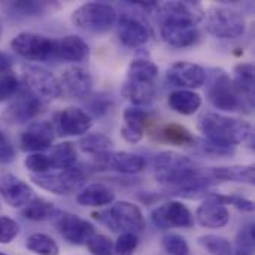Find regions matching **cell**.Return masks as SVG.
<instances>
[{
	"mask_svg": "<svg viewBox=\"0 0 255 255\" xmlns=\"http://www.w3.org/2000/svg\"><path fill=\"white\" fill-rule=\"evenodd\" d=\"M152 169L160 185L170 191V194L188 200L205 199L215 182L190 157L175 151L158 152L152 160Z\"/></svg>",
	"mask_w": 255,
	"mask_h": 255,
	"instance_id": "6da1fadb",
	"label": "cell"
},
{
	"mask_svg": "<svg viewBox=\"0 0 255 255\" xmlns=\"http://www.w3.org/2000/svg\"><path fill=\"white\" fill-rule=\"evenodd\" d=\"M197 127L205 139L229 146H238L253 136V126L248 121L218 112L203 114Z\"/></svg>",
	"mask_w": 255,
	"mask_h": 255,
	"instance_id": "7a4b0ae2",
	"label": "cell"
},
{
	"mask_svg": "<svg viewBox=\"0 0 255 255\" xmlns=\"http://www.w3.org/2000/svg\"><path fill=\"white\" fill-rule=\"evenodd\" d=\"M208 100L214 108L223 112H251V106L238 91L230 75L223 69H212L206 90Z\"/></svg>",
	"mask_w": 255,
	"mask_h": 255,
	"instance_id": "3957f363",
	"label": "cell"
},
{
	"mask_svg": "<svg viewBox=\"0 0 255 255\" xmlns=\"http://www.w3.org/2000/svg\"><path fill=\"white\" fill-rule=\"evenodd\" d=\"M91 217L109 227V230L112 232L137 235L145 229V218L140 208L127 200L117 202L109 209L93 212Z\"/></svg>",
	"mask_w": 255,
	"mask_h": 255,
	"instance_id": "277c9868",
	"label": "cell"
},
{
	"mask_svg": "<svg viewBox=\"0 0 255 255\" xmlns=\"http://www.w3.org/2000/svg\"><path fill=\"white\" fill-rule=\"evenodd\" d=\"M75 27L90 33H106L118 19V12L109 3L90 1L78 6L70 16Z\"/></svg>",
	"mask_w": 255,
	"mask_h": 255,
	"instance_id": "5b68a950",
	"label": "cell"
},
{
	"mask_svg": "<svg viewBox=\"0 0 255 255\" xmlns=\"http://www.w3.org/2000/svg\"><path fill=\"white\" fill-rule=\"evenodd\" d=\"M205 28L217 39H236L245 34L247 21L235 9L226 6H212L205 12Z\"/></svg>",
	"mask_w": 255,
	"mask_h": 255,
	"instance_id": "8992f818",
	"label": "cell"
},
{
	"mask_svg": "<svg viewBox=\"0 0 255 255\" xmlns=\"http://www.w3.org/2000/svg\"><path fill=\"white\" fill-rule=\"evenodd\" d=\"M31 182L39 188L57 196H67L81 190L87 182V173L82 167L73 166L70 169L49 172L45 175H31Z\"/></svg>",
	"mask_w": 255,
	"mask_h": 255,
	"instance_id": "52a82bcc",
	"label": "cell"
},
{
	"mask_svg": "<svg viewBox=\"0 0 255 255\" xmlns=\"http://www.w3.org/2000/svg\"><path fill=\"white\" fill-rule=\"evenodd\" d=\"M10 48L15 54L28 61L55 60V39H49L43 34L22 31L10 40Z\"/></svg>",
	"mask_w": 255,
	"mask_h": 255,
	"instance_id": "ba28073f",
	"label": "cell"
},
{
	"mask_svg": "<svg viewBox=\"0 0 255 255\" xmlns=\"http://www.w3.org/2000/svg\"><path fill=\"white\" fill-rule=\"evenodd\" d=\"M22 81L25 88L43 102L55 100L63 96L60 79L43 67L39 66L24 67Z\"/></svg>",
	"mask_w": 255,
	"mask_h": 255,
	"instance_id": "9c48e42d",
	"label": "cell"
},
{
	"mask_svg": "<svg viewBox=\"0 0 255 255\" xmlns=\"http://www.w3.org/2000/svg\"><path fill=\"white\" fill-rule=\"evenodd\" d=\"M51 221L58 235L70 245H85L87 241L96 235L94 226L78 215L64 211H55Z\"/></svg>",
	"mask_w": 255,
	"mask_h": 255,
	"instance_id": "30bf717a",
	"label": "cell"
},
{
	"mask_svg": "<svg viewBox=\"0 0 255 255\" xmlns=\"http://www.w3.org/2000/svg\"><path fill=\"white\" fill-rule=\"evenodd\" d=\"M46 109V102L31 94L28 90L18 91L13 102L3 112V120L9 124H24L36 120Z\"/></svg>",
	"mask_w": 255,
	"mask_h": 255,
	"instance_id": "8fae6325",
	"label": "cell"
},
{
	"mask_svg": "<svg viewBox=\"0 0 255 255\" xmlns=\"http://www.w3.org/2000/svg\"><path fill=\"white\" fill-rule=\"evenodd\" d=\"M151 220L160 230H169L173 227L191 229L194 226V215L182 202L178 200H170L155 208L151 214Z\"/></svg>",
	"mask_w": 255,
	"mask_h": 255,
	"instance_id": "7c38bea8",
	"label": "cell"
},
{
	"mask_svg": "<svg viewBox=\"0 0 255 255\" xmlns=\"http://www.w3.org/2000/svg\"><path fill=\"white\" fill-rule=\"evenodd\" d=\"M158 21L197 27L205 18V9L199 1H166L158 4Z\"/></svg>",
	"mask_w": 255,
	"mask_h": 255,
	"instance_id": "4fadbf2b",
	"label": "cell"
},
{
	"mask_svg": "<svg viewBox=\"0 0 255 255\" xmlns=\"http://www.w3.org/2000/svg\"><path fill=\"white\" fill-rule=\"evenodd\" d=\"M117 34L127 48H139L149 42L151 31L142 18L131 12H124L117 19Z\"/></svg>",
	"mask_w": 255,
	"mask_h": 255,
	"instance_id": "5bb4252c",
	"label": "cell"
},
{
	"mask_svg": "<svg viewBox=\"0 0 255 255\" xmlns=\"http://www.w3.org/2000/svg\"><path fill=\"white\" fill-rule=\"evenodd\" d=\"M94 164L100 169L115 170L124 175H134L145 169L146 161L142 155L127 151H108L94 155Z\"/></svg>",
	"mask_w": 255,
	"mask_h": 255,
	"instance_id": "9a60e30c",
	"label": "cell"
},
{
	"mask_svg": "<svg viewBox=\"0 0 255 255\" xmlns=\"http://www.w3.org/2000/svg\"><path fill=\"white\" fill-rule=\"evenodd\" d=\"M93 124V117L87 111L69 106L57 114L55 124L52 126L58 136H84L91 130Z\"/></svg>",
	"mask_w": 255,
	"mask_h": 255,
	"instance_id": "2e32d148",
	"label": "cell"
},
{
	"mask_svg": "<svg viewBox=\"0 0 255 255\" xmlns=\"http://www.w3.org/2000/svg\"><path fill=\"white\" fill-rule=\"evenodd\" d=\"M55 139V130L49 121H33L19 136V148L24 152H43L49 149Z\"/></svg>",
	"mask_w": 255,
	"mask_h": 255,
	"instance_id": "e0dca14e",
	"label": "cell"
},
{
	"mask_svg": "<svg viewBox=\"0 0 255 255\" xmlns=\"http://www.w3.org/2000/svg\"><path fill=\"white\" fill-rule=\"evenodd\" d=\"M166 79L173 87L181 90H196L205 85L206 82V70L190 61H176L173 63L166 73Z\"/></svg>",
	"mask_w": 255,
	"mask_h": 255,
	"instance_id": "ac0fdd59",
	"label": "cell"
},
{
	"mask_svg": "<svg viewBox=\"0 0 255 255\" xmlns=\"http://www.w3.org/2000/svg\"><path fill=\"white\" fill-rule=\"evenodd\" d=\"M60 84H61L63 94L66 93L69 97L79 99V100L88 97L94 85L91 73L87 69L78 66L66 69L60 78Z\"/></svg>",
	"mask_w": 255,
	"mask_h": 255,
	"instance_id": "d6986e66",
	"label": "cell"
},
{
	"mask_svg": "<svg viewBox=\"0 0 255 255\" xmlns=\"http://www.w3.org/2000/svg\"><path fill=\"white\" fill-rule=\"evenodd\" d=\"M0 196L10 208H24L33 197V188L12 173L0 176Z\"/></svg>",
	"mask_w": 255,
	"mask_h": 255,
	"instance_id": "ffe728a7",
	"label": "cell"
},
{
	"mask_svg": "<svg viewBox=\"0 0 255 255\" xmlns=\"http://www.w3.org/2000/svg\"><path fill=\"white\" fill-rule=\"evenodd\" d=\"M160 36L167 45L173 48H188L199 42L200 31L193 25L160 21Z\"/></svg>",
	"mask_w": 255,
	"mask_h": 255,
	"instance_id": "44dd1931",
	"label": "cell"
},
{
	"mask_svg": "<svg viewBox=\"0 0 255 255\" xmlns=\"http://www.w3.org/2000/svg\"><path fill=\"white\" fill-rule=\"evenodd\" d=\"M90 58L88 43L76 34H67L55 39V60L67 63H84Z\"/></svg>",
	"mask_w": 255,
	"mask_h": 255,
	"instance_id": "7402d4cb",
	"label": "cell"
},
{
	"mask_svg": "<svg viewBox=\"0 0 255 255\" xmlns=\"http://www.w3.org/2000/svg\"><path fill=\"white\" fill-rule=\"evenodd\" d=\"M121 94L136 108L148 106L157 96V82L126 78L121 85Z\"/></svg>",
	"mask_w": 255,
	"mask_h": 255,
	"instance_id": "603a6c76",
	"label": "cell"
},
{
	"mask_svg": "<svg viewBox=\"0 0 255 255\" xmlns=\"http://www.w3.org/2000/svg\"><path fill=\"white\" fill-rule=\"evenodd\" d=\"M196 221L203 229H223L230 221V212L227 206L212 199H205L196 211Z\"/></svg>",
	"mask_w": 255,
	"mask_h": 255,
	"instance_id": "cb8c5ba5",
	"label": "cell"
},
{
	"mask_svg": "<svg viewBox=\"0 0 255 255\" xmlns=\"http://www.w3.org/2000/svg\"><path fill=\"white\" fill-rule=\"evenodd\" d=\"M214 181H229L247 185H254L255 169L253 164L248 166H220L211 167L206 172Z\"/></svg>",
	"mask_w": 255,
	"mask_h": 255,
	"instance_id": "d4e9b609",
	"label": "cell"
},
{
	"mask_svg": "<svg viewBox=\"0 0 255 255\" xmlns=\"http://www.w3.org/2000/svg\"><path fill=\"white\" fill-rule=\"evenodd\" d=\"M115 194L105 184H91L81 190L76 196V203L87 208H103L114 203Z\"/></svg>",
	"mask_w": 255,
	"mask_h": 255,
	"instance_id": "484cf974",
	"label": "cell"
},
{
	"mask_svg": "<svg viewBox=\"0 0 255 255\" xmlns=\"http://www.w3.org/2000/svg\"><path fill=\"white\" fill-rule=\"evenodd\" d=\"M60 4L55 1H9L4 4V9L10 16L15 18H31V16H40L45 13H49L55 9H58Z\"/></svg>",
	"mask_w": 255,
	"mask_h": 255,
	"instance_id": "4316f807",
	"label": "cell"
},
{
	"mask_svg": "<svg viewBox=\"0 0 255 255\" xmlns=\"http://www.w3.org/2000/svg\"><path fill=\"white\" fill-rule=\"evenodd\" d=\"M167 103L176 114L193 115L202 106V96L191 90H175L169 94Z\"/></svg>",
	"mask_w": 255,
	"mask_h": 255,
	"instance_id": "83f0119b",
	"label": "cell"
},
{
	"mask_svg": "<svg viewBox=\"0 0 255 255\" xmlns=\"http://www.w3.org/2000/svg\"><path fill=\"white\" fill-rule=\"evenodd\" d=\"M233 84L247 103L254 106V64L253 63H239L233 69Z\"/></svg>",
	"mask_w": 255,
	"mask_h": 255,
	"instance_id": "f1b7e54d",
	"label": "cell"
},
{
	"mask_svg": "<svg viewBox=\"0 0 255 255\" xmlns=\"http://www.w3.org/2000/svg\"><path fill=\"white\" fill-rule=\"evenodd\" d=\"M155 137L161 142H166L175 146H191L197 142L194 134L187 127L176 124V123H170V124H164L158 127Z\"/></svg>",
	"mask_w": 255,
	"mask_h": 255,
	"instance_id": "f546056e",
	"label": "cell"
},
{
	"mask_svg": "<svg viewBox=\"0 0 255 255\" xmlns=\"http://www.w3.org/2000/svg\"><path fill=\"white\" fill-rule=\"evenodd\" d=\"M51 160L52 170H64L76 166L78 160V151L75 143L72 142H61L51 148V152L48 154Z\"/></svg>",
	"mask_w": 255,
	"mask_h": 255,
	"instance_id": "4dcf8cb0",
	"label": "cell"
},
{
	"mask_svg": "<svg viewBox=\"0 0 255 255\" xmlns=\"http://www.w3.org/2000/svg\"><path fill=\"white\" fill-rule=\"evenodd\" d=\"M55 206L54 203H51L46 199L42 197H33L22 209H21V215L28 220V221H48L54 217L55 214Z\"/></svg>",
	"mask_w": 255,
	"mask_h": 255,
	"instance_id": "1f68e13d",
	"label": "cell"
},
{
	"mask_svg": "<svg viewBox=\"0 0 255 255\" xmlns=\"http://www.w3.org/2000/svg\"><path fill=\"white\" fill-rule=\"evenodd\" d=\"M112 139L103 133H90L84 134L81 140L78 142V146L82 152L91 154V155H99L103 152H108L112 149Z\"/></svg>",
	"mask_w": 255,
	"mask_h": 255,
	"instance_id": "d6a6232c",
	"label": "cell"
},
{
	"mask_svg": "<svg viewBox=\"0 0 255 255\" xmlns=\"http://www.w3.org/2000/svg\"><path fill=\"white\" fill-rule=\"evenodd\" d=\"M127 78L133 79H143L157 82L158 78V67L154 61L148 58H134L127 69Z\"/></svg>",
	"mask_w": 255,
	"mask_h": 255,
	"instance_id": "836d02e7",
	"label": "cell"
},
{
	"mask_svg": "<svg viewBox=\"0 0 255 255\" xmlns=\"http://www.w3.org/2000/svg\"><path fill=\"white\" fill-rule=\"evenodd\" d=\"M25 247L36 255H58L60 248L57 242L45 233H33L27 238Z\"/></svg>",
	"mask_w": 255,
	"mask_h": 255,
	"instance_id": "e575fe53",
	"label": "cell"
},
{
	"mask_svg": "<svg viewBox=\"0 0 255 255\" xmlns=\"http://www.w3.org/2000/svg\"><path fill=\"white\" fill-rule=\"evenodd\" d=\"M197 244L211 255H233V247L229 239L217 235H205L197 239Z\"/></svg>",
	"mask_w": 255,
	"mask_h": 255,
	"instance_id": "d590c367",
	"label": "cell"
},
{
	"mask_svg": "<svg viewBox=\"0 0 255 255\" xmlns=\"http://www.w3.org/2000/svg\"><path fill=\"white\" fill-rule=\"evenodd\" d=\"M255 248V227L254 224H248L239 230L235 242L233 255H254Z\"/></svg>",
	"mask_w": 255,
	"mask_h": 255,
	"instance_id": "8d00e7d4",
	"label": "cell"
},
{
	"mask_svg": "<svg viewBox=\"0 0 255 255\" xmlns=\"http://www.w3.org/2000/svg\"><path fill=\"white\" fill-rule=\"evenodd\" d=\"M205 199H212L223 206H227V205L235 206L241 212H248V214L254 212V202L250 199H245L242 196H236V194L227 196V194H220V193H209Z\"/></svg>",
	"mask_w": 255,
	"mask_h": 255,
	"instance_id": "74e56055",
	"label": "cell"
},
{
	"mask_svg": "<svg viewBox=\"0 0 255 255\" xmlns=\"http://www.w3.org/2000/svg\"><path fill=\"white\" fill-rule=\"evenodd\" d=\"M151 120V115L148 111L142 109V108H136V106H131V108H127L126 112H124V121L127 127L136 130V131H140L143 133L148 123Z\"/></svg>",
	"mask_w": 255,
	"mask_h": 255,
	"instance_id": "f35d334b",
	"label": "cell"
},
{
	"mask_svg": "<svg viewBox=\"0 0 255 255\" xmlns=\"http://www.w3.org/2000/svg\"><path fill=\"white\" fill-rule=\"evenodd\" d=\"M87 109H88V114H93L96 117H105L108 112L112 111V106H114V102L112 99L105 94V93H100V94H94V96H88L87 97Z\"/></svg>",
	"mask_w": 255,
	"mask_h": 255,
	"instance_id": "ab89813d",
	"label": "cell"
},
{
	"mask_svg": "<svg viewBox=\"0 0 255 255\" xmlns=\"http://www.w3.org/2000/svg\"><path fill=\"white\" fill-rule=\"evenodd\" d=\"M24 166L27 167V170L31 172V175H45L52 172V166H51V160L46 154L43 152H36V154H30L25 160H24Z\"/></svg>",
	"mask_w": 255,
	"mask_h": 255,
	"instance_id": "60d3db41",
	"label": "cell"
},
{
	"mask_svg": "<svg viewBox=\"0 0 255 255\" xmlns=\"http://www.w3.org/2000/svg\"><path fill=\"white\" fill-rule=\"evenodd\" d=\"M85 247L93 255H114V242L105 235H93Z\"/></svg>",
	"mask_w": 255,
	"mask_h": 255,
	"instance_id": "b9f144b4",
	"label": "cell"
},
{
	"mask_svg": "<svg viewBox=\"0 0 255 255\" xmlns=\"http://www.w3.org/2000/svg\"><path fill=\"white\" fill-rule=\"evenodd\" d=\"M161 245L164 248V251L170 255H190V247L187 244V241L179 236V235H166L161 239Z\"/></svg>",
	"mask_w": 255,
	"mask_h": 255,
	"instance_id": "7bdbcfd3",
	"label": "cell"
},
{
	"mask_svg": "<svg viewBox=\"0 0 255 255\" xmlns=\"http://www.w3.org/2000/svg\"><path fill=\"white\" fill-rule=\"evenodd\" d=\"M19 91V79L13 72L0 75V103L15 97Z\"/></svg>",
	"mask_w": 255,
	"mask_h": 255,
	"instance_id": "ee69618b",
	"label": "cell"
},
{
	"mask_svg": "<svg viewBox=\"0 0 255 255\" xmlns=\"http://www.w3.org/2000/svg\"><path fill=\"white\" fill-rule=\"evenodd\" d=\"M139 245V238L134 233H121L114 244V255H134Z\"/></svg>",
	"mask_w": 255,
	"mask_h": 255,
	"instance_id": "f6af8a7d",
	"label": "cell"
},
{
	"mask_svg": "<svg viewBox=\"0 0 255 255\" xmlns=\"http://www.w3.org/2000/svg\"><path fill=\"white\" fill-rule=\"evenodd\" d=\"M19 233V226L9 217H0V244H10Z\"/></svg>",
	"mask_w": 255,
	"mask_h": 255,
	"instance_id": "bcb514c9",
	"label": "cell"
},
{
	"mask_svg": "<svg viewBox=\"0 0 255 255\" xmlns=\"http://www.w3.org/2000/svg\"><path fill=\"white\" fill-rule=\"evenodd\" d=\"M200 146H202L203 152H206L209 155H215V157H232L236 152V146L223 145V143L212 142L208 139H203L200 142Z\"/></svg>",
	"mask_w": 255,
	"mask_h": 255,
	"instance_id": "7dc6e473",
	"label": "cell"
},
{
	"mask_svg": "<svg viewBox=\"0 0 255 255\" xmlns=\"http://www.w3.org/2000/svg\"><path fill=\"white\" fill-rule=\"evenodd\" d=\"M15 160V148L7 134L0 128V164H10Z\"/></svg>",
	"mask_w": 255,
	"mask_h": 255,
	"instance_id": "c3c4849f",
	"label": "cell"
},
{
	"mask_svg": "<svg viewBox=\"0 0 255 255\" xmlns=\"http://www.w3.org/2000/svg\"><path fill=\"white\" fill-rule=\"evenodd\" d=\"M121 136H123V139H124L126 142H128V143H139V142L142 140V137H143V133L136 131V130L130 128V127H127V126H123V127H121Z\"/></svg>",
	"mask_w": 255,
	"mask_h": 255,
	"instance_id": "681fc988",
	"label": "cell"
},
{
	"mask_svg": "<svg viewBox=\"0 0 255 255\" xmlns=\"http://www.w3.org/2000/svg\"><path fill=\"white\" fill-rule=\"evenodd\" d=\"M12 67H13V58L7 52L0 51V75L12 72Z\"/></svg>",
	"mask_w": 255,
	"mask_h": 255,
	"instance_id": "f907efd6",
	"label": "cell"
},
{
	"mask_svg": "<svg viewBox=\"0 0 255 255\" xmlns=\"http://www.w3.org/2000/svg\"><path fill=\"white\" fill-rule=\"evenodd\" d=\"M1 33H3V22H1V18H0V36H1Z\"/></svg>",
	"mask_w": 255,
	"mask_h": 255,
	"instance_id": "816d5d0a",
	"label": "cell"
},
{
	"mask_svg": "<svg viewBox=\"0 0 255 255\" xmlns=\"http://www.w3.org/2000/svg\"><path fill=\"white\" fill-rule=\"evenodd\" d=\"M0 255H7V254H3V253H0Z\"/></svg>",
	"mask_w": 255,
	"mask_h": 255,
	"instance_id": "f5cc1de1",
	"label": "cell"
}]
</instances>
